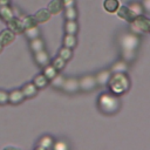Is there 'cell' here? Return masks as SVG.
I'll list each match as a JSON object with an SVG mask.
<instances>
[{
	"mask_svg": "<svg viewBox=\"0 0 150 150\" xmlns=\"http://www.w3.org/2000/svg\"><path fill=\"white\" fill-rule=\"evenodd\" d=\"M121 48H122V54L125 60H132L135 56V50L138 47L139 40L136 35L134 34H124L120 39Z\"/></svg>",
	"mask_w": 150,
	"mask_h": 150,
	"instance_id": "6da1fadb",
	"label": "cell"
},
{
	"mask_svg": "<svg viewBox=\"0 0 150 150\" xmlns=\"http://www.w3.org/2000/svg\"><path fill=\"white\" fill-rule=\"evenodd\" d=\"M114 94H122L129 89V79L125 73H114L108 82Z\"/></svg>",
	"mask_w": 150,
	"mask_h": 150,
	"instance_id": "7a4b0ae2",
	"label": "cell"
},
{
	"mask_svg": "<svg viewBox=\"0 0 150 150\" xmlns=\"http://www.w3.org/2000/svg\"><path fill=\"white\" fill-rule=\"evenodd\" d=\"M100 109L105 114H114L120 108V101L115 95L111 94H103L98 98Z\"/></svg>",
	"mask_w": 150,
	"mask_h": 150,
	"instance_id": "3957f363",
	"label": "cell"
},
{
	"mask_svg": "<svg viewBox=\"0 0 150 150\" xmlns=\"http://www.w3.org/2000/svg\"><path fill=\"white\" fill-rule=\"evenodd\" d=\"M130 28L135 33H146L150 29V19L143 14L137 15L132 22H130Z\"/></svg>",
	"mask_w": 150,
	"mask_h": 150,
	"instance_id": "277c9868",
	"label": "cell"
},
{
	"mask_svg": "<svg viewBox=\"0 0 150 150\" xmlns=\"http://www.w3.org/2000/svg\"><path fill=\"white\" fill-rule=\"evenodd\" d=\"M116 14H117V16L120 19H122V20H124V21H127L129 23L132 22L134 19L137 16L128 6H120L118 9H117V12H116Z\"/></svg>",
	"mask_w": 150,
	"mask_h": 150,
	"instance_id": "5b68a950",
	"label": "cell"
},
{
	"mask_svg": "<svg viewBox=\"0 0 150 150\" xmlns=\"http://www.w3.org/2000/svg\"><path fill=\"white\" fill-rule=\"evenodd\" d=\"M79 84H80V89H82L84 91H90V90L95 89V87L97 86L96 80H95V76H91V75L83 76L79 81Z\"/></svg>",
	"mask_w": 150,
	"mask_h": 150,
	"instance_id": "8992f818",
	"label": "cell"
},
{
	"mask_svg": "<svg viewBox=\"0 0 150 150\" xmlns=\"http://www.w3.org/2000/svg\"><path fill=\"white\" fill-rule=\"evenodd\" d=\"M6 23H7V28H8L11 32H13L14 34H21V33H23V30H25L20 18L13 16V18H12L9 21H7Z\"/></svg>",
	"mask_w": 150,
	"mask_h": 150,
	"instance_id": "52a82bcc",
	"label": "cell"
},
{
	"mask_svg": "<svg viewBox=\"0 0 150 150\" xmlns=\"http://www.w3.org/2000/svg\"><path fill=\"white\" fill-rule=\"evenodd\" d=\"M14 40H15V34H14L13 32H11L8 28L2 29V30L0 32V43H1L4 47L11 45Z\"/></svg>",
	"mask_w": 150,
	"mask_h": 150,
	"instance_id": "ba28073f",
	"label": "cell"
},
{
	"mask_svg": "<svg viewBox=\"0 0 150 150\" xmlns=\"http://www.w3.org/2000/svg\"><path fill=\"white\" fill-rule=\"evenodd\" d=\"M62 89L66 91V93H75L80 89V84H79V81L76 79H68V80H64V83L62 86Z\"/></svg>",
	"mask_w": 150,
	"mask_h": 150,
	"instance_id": "9c48e42d",
	"label": "cell"
},
{
	"mask_svg": "<svg viewBox=\"0 0 150 150\" xmlns=\"http://www.w3.org/2000/svg\"><path fill=\"white\" fill-rule=\"evenodd\" d=\"M26 97L23 96L21 89H15V90H12L11 93H8V102L12 104H19Z\"/></svg>",
	"mask_w": 150,
	"mask_h": 150,
	"instance_id": "30bf717a",
	"label": "cell"
},
{
	"mask_svg": "<svg viewBox=\"0 0 150 150\" xmlns=\"http://www.w3.org/2000/svg\"><path fill=\"white\" fill-rule=\"evenodd\" d=\"M34 59H35V62L39 66H41V67H45V66L49 64V60H50L48 53L45 52V49L43 50H40L38 53H34Z\"/></svg>",
	"mask_w": 150,
	"mask_h": 150,
	"instance_id": "8fae6325",
	"label": "cell"
},
{
	"mask_svg": "<svg viewBox=\"0 0 150 150\" xmlns=\"http://www.w3.org/2000/svg\"><path fill=\"white\" fill-rule=\"evenodd\" d=\"M47 9L52 15H57L63 11V5H62L61 0H52L48 4Z\"/></svg>",
	"mask_w": 150,
	"mask_h": 150,
	"instance_id": "7c38bea8",
	"label": "cell"
},
{
	"mask_svg": "<svg viewBox=\"0 0 150 150\" xmlns=\"http://www.w3.org/2000/svg\"><path fill=\"white\" fill-rule=\"evenodd\" d=\"M120 6H121L120 0H104L103 1V8H104V11L107 13H110V14L116 13Z\"/></svg>",
	"mask_w": 150,
	"mask_h": 150,
	"instance_id": "4fadbf2b",
	"label": "cell"
},
{
	"mask_svg": "<svg viewBox=\"0 0 150 150\" xmlns=\"http://www.w3.org/2000/svg\"><path fill=\"white\" fill-rule=\"evenodd\" d=\"M34 18H35L38 23H45L52 18V14L48 12L47 8H41L34 14Z\"/></svg>",
	"mask_w": 150,
	"mask_h": 150,
	"instance_id": "5bb4252c",
	"label": "cell"
},
{
	"mask_svg": "<svg viewBox=\"0 0 150 150\" xmlns=\"http://www.w3.org/2000/svg\"><path fill=\"white\" fill-rule=\"evenodd\" d=\"M14 16V12L9 5H1L0 6V18L5 22L9 21Z\"/></svg>",
	"mask_w": 150,
	"mask_h": 150,
	"instance_id": "9a60e30c",
	"label": "cell"
},
{
	"mask_svg": "<svg viewBox=\"0 0 150 150\" xmlns=\"http://www.w3.org/2000/svg\"><path fill=\"white\" fill-rule=\"evenodd\" d=\"M21 91H22V94H23L25 97H28V98H29V97H33V96L36 95L38 88L34 86L33 82H29V83H26V84L22 87Z\"/></svg>",
	"mask_w": 150,
	"mask_h": 150,
	"instance_id": "2e32d148",
	"label": "cell"
},
{
	"mask_svg": "<svg viewBox=\"0 0 150 150\" xmlns=\"http://www.w3.org/2000/svg\"><path fill=\"white\" fill-rule=\"evenodd\" d=\"M110 76H111V75H110V71H109V70H102V71H100V73L95 76L96 83H97L98 86H105V84H108Z\"/></svg>",
	"mask_w": 150,
	"mask_h": 150,
	"instance_id": "e0dca14e",
	"label": "cell"
},
{
	"mask_svg": "<svg viewBox=\"0 0 150 150\" xmlns=\"http://www.w3.org/2000/svg\"><path fill=\"white\" fill-rule=\"evenodd\" d=\"M29 47L32 49L33 53H38L40 50H43L45 49V42L42 39L40 38H36V39H33L30 40V43H29Z\"/></svg>",
	"mask_w": 150,
	"mask_h": 150,
	"instance_id": "ac0fdd59",
	"label": "cell"
},
{
	"mask_svg": "<svg viewBox=\"0 0 150 150\" xmlns=\"http://www.w3.org/2000/svg\"><path fill=\"white\" fill-rule=\"evenodd\" d=\"M77 29H79V26H77L76 20H67L66 21V23H64V32H66V34L75 35L77 33Z\"/></svg>",
	"mask_w": 150,
	"mask_h": 150,
	"instance_id": "d6986e66",
	"label": "cell"
},
{
	"mask_svg": "<svg viewBox=\"0 0 150 150\" xmlns=\"http://www.w3.org/2000/svg\"><path fill=\"white\" fill-rule=\"evenodd\" d=\"M20 20H21L22 26H23V28H25V29L38 26V22H36V20H35V18H34V15H25V16L20 18Z\"/></svg>",
	"mask_w": 150,
	"mask_h": 150,
	"instance_id": "ffe728a7",
	"label": "cell"
},
{
	"mask_svg": "<svg viewBox=\"0 0 150 150\" xmlns=\"http://www.w3.org/2000/svg\"><path fill=\"white\" fill-rule=\"evenodd\" d=\"M33 83H34V86H35L38 89H42V88H45V87L48 84V80H47V77H46L43 74H39V75H36V76L34 77Z\"/></svg>",
	"mask_w": 150,
	"mask_h": 150,
	"instance_id": "44dd1931",
	"label": "cell"
},
{
	"mask_svg": "<svg viewBox=\"0 0 150 150\" xmlns=\"http://www.w3.org/2000/svg\"><path fill=\"white\" fill-rule=\"evenodd\" d=\"M25 35L29 39V40H33V39H36V38H40V30L38 28V26L35 27H30V28H27L23 30Z\"/></svg>",
	"mask_w": 150,
	"mask_h": 150,
	"instance_id": "7402d4cb",
	"label": "cell"
},
{
	"mask_svg": "<svg viewBox=\"0 0 150 150\" xmlns=\"http://www.w3.org/2000/svg\"><path fill=\"white\" fill-rule=\"evenodd\" d=\"M42 74L47 77V80H52L53 77H55L57 75V70L52 64H47V66L43 67V73Z\"/></svg>",
	"mask_w": 150,
	"mask_h": 150,
	"instance_id": "603a6c76",
	"label": "cell"
},
{
	"mask_svg": "<svg viewBox=\"0 0 150 150\" xmlns=\"http://www.w3.org/2000/svg\"><path fill=\"white\" fill-rule=\"evenodd\" d=\"M64 18L67 20H76L77 11H76L75 6H70V7H66L64 8Z\"/></svg>",
	"mask_w": 150,
	"mask_h": 150,
	"instance_id": "cb8c5ba5",
	"label": "cell"
},
{
	"mask_svg": "<svg viewBox=\"0 0 150 150\" xmlns=\"http://www.w3.org/2000/svg\"><path fill=\"white\" fill-rule=\"evenodd\" d=\"M63 46L68 48H74L76 46V38L73 34H66L63 38Z\"/></svg>",
	"mask_w": 150,
	"mask_h": 150,
	"instance_id": "d4e9b609",
	"label": "cell"
},
{
	"mask_svg": "<svg viewBox=\"0 0 150 150\" xmlns=\"http://www.w3.org/2000/svg\"><path fill=\"white\" fill-rule=\"evenodd\" d=\"M127 70H128V66L124 61H118V62L114 63L111 67L112 73H125Z\"/></svg>",
	"mask_w": 150,
	"mask_h": 150,
	"instance_id": "484cf974",
	"label": "cell"
},
{
	"mask_svg": "<svg viewBox=\"0 0 150 150\" xmlns=\"http://www.w3.org/2000/svg\"><path fill=\"white\" fill-rule=\"evenodd\" d=\"M71 55H73L71 48H68V47H64V46H63V47L60 49V52H59V56H60V57H62L64 61L70 60Z\"/></svg>",
	"mask_w": 150,
	"mask_h": 150,
	"instance_id": "4316f807",
	"label": "cell"
},
{
	"mask_svg": "<svg viewBox=\"0 0 150 150\" xmlns=\"http://www.w3.org/2000/svg\"><path fill=\"white\" fill-rule=\"evenodd\" d=\"M136 15H141V14H143V11H144V8H143V6H142V4H139V2H131L129 6H128Z\"/></svg>",
	"mask_w": 150,
	"mask_h": 150,
	"instance_id": "83f0119b",
	"label": "cell"
},
{
	"mask_svg": "<svg viewBox=\"0 0 150 150\" xmlns=\"http://www.w3.org/2000/svg\"><path fill=\"white\" fill-rule=\"evenodd\" d=\"M64 77L62 76V75H56L55 77H53L50 81H52V86L54 87V88H62V86H63V83H64Z\"/></svg>",
	"mask_w": 150,
	"mask_h": 150,
	"instance_id": "f1b7e54d",
	"label": "cell"
},
{
	"mask_svg": "<svg viewBox=\"0 0 150 150\" xmlns=\"http://www.w3.org/2000/svg\"><path fill=\"white\" fill-rule=\"evenodd\" d=\"M52 66H53L56 70H61V69H63V68H64V66H66V61H64L62 57L57 56V57H55V59L53 60Z\"/></svg>",
	"mask_w": 150,
	"mask_h": 150,
	"instance_id": "f546056e",
	"label": "cell"
},
{
	"mask_svg": "<svg viewBox=\"0 0 150 150\" xmlns=\"http://www.w3.org/2000/svg\"><path fill=\"white\" fill-rule=\"evenodd\" d=\"M39 145L43 146L45 149H49L52 145H53V138L50 136H43L40 142H39Z\"/></svg>",
	"mask_w": 150,
	"mask_h": 150,
	"instance_id": "4dcf8cb0",
	"label": "cell"
},
{
	"mask_svg": "<svg viewBox=\"0 0 150 150\" xmlns=\"http://www.w3.org/2000/svg\"><path fill=\"white\" fill-rule=\"evenodd\" d=\"M54 150H68V145L64 141H57L54 144Z\"/></svg>",
	"mask_w": 150,
	"mask_h": 150,
	"instance_id": "1f68e13d",
	"label": "cell"
},
{
	"mask_svg": "<svg viewBox=\"0 0 150 150\" xmlns=\"http://www.w3.org/2000/svg\"><path fill=\"white\" fill-rule=\"evenodd\" d=\"M8 102V93L5 90H0V104H6Z\"/></svg>",
	"mask_w": 150,
	"mask_h": 150,
	"instance_id": "d6a6232c",
	"label": "cell"
},
{
	"mask_svg": "<svg viewBox=\"0 0 150 150\" xmlns=\"http://www.w3.org/2000/svg\"><path fill=\"white\" fill-rule=\"evenodd\" d=\"M63 8L66 7H70V6H75V0H61Z\"/></svg>",
	"mask_w": 150,
	"mask_h": 150,
	"instance_id": "836d02e7",
	"label": "cell"
},
{
	"mask_svg": "<svg viewBox=\"0 0 150 150\" xmlns=\"http://www.w3.org/2000/svg\"><path fill=\"white\" fill-rule=\"evenodd\" d=\"M143 8L145 9V11H148V12H150V0H144L143 1Z\"/></svg>",
	"mask_w": 150,
	"mask_h": 150,
	"instance_id": "e575fe53",
	"label": "cell"
},
{
	"mask_svg": "<svg viewBox=\"0 0 150 150\" xmlns=\"http://www.w3.org/2000/svg\"><path fill=\"white\" fill-rule=\"evenodd\" d=\"M2 150H22V149L19 146H15V145H6V146H4Z\"/></svg>",
	"mask_w": 150,
	"mask_h": 150,
	"instance_id": "d590c367",
	"label": "cell"
},
{
	"mask_svg": "<svg viewBox=\"0 0 150 150\" xmlns=\"http://www.w3.org/2000/svg\"><path fill=\"white\" fill-rule=\"evenodd\" d=\"M9 4V0H0V6L1 5H8Z\"/></svg>",
	"mask_w": 150,
	"mask_h": 150,
	"instance_id": "8d00e7d4",
	"label": "cell"
},
{
	"mask_svg": "<svg viewBox=\"0 0 150 150\" xmlns=\"http://www.w3.org/2000/svg\"><path fill=\"white\" fill-rule=\"evenodd\" d=\"M35 150H47V149H45L43 146H41V145H39V146H36V148H35Z\"/></svg>",
	"mask_w": 150,
	"mask_h": 150,
	"instance_id": "74e56055",
	"label": "cell"
},
{
	"mask_svg": "<svg viewBox=\"0 0 150 150\" xmlns=\"http://www.w3.org/2000/svg\"><path fill=\"white\" fill-rule=\"evenodd\" d=\"M2 49H4V46H2V45H1V43H0V53H1V52H2Z\"/></svg>",
	"mask_w": 150,
	"mask_h": 150,
	"instance_id": "f35d334b",
	"label": "cell"
},
{
	"mask_svg": "<svg viewBox=\"0 0 150 150\" xmlns=\"http://www.w3.org/2000/svg\"><path fill=\"white\" fill-rule=\"evenodd\" d=\"M149 32H150V29H149Z\"/></svg>",
	"mask_w": 150,
	"mask_h": 150,
	"instance_id": "ab89813d",
	"label": "cell"
}]
</instances>
